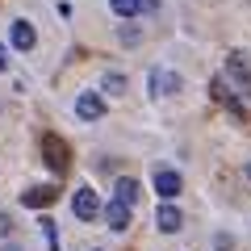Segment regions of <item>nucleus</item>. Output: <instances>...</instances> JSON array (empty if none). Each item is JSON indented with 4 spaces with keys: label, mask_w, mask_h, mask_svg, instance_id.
<instances>
[{
    "label": "nucleus",
    "mask_w": 251,
    "mask_h": 251,
    "mask_svg": "<svg viewBox=\"0 0 251 251\" xmlns=\"http://www.w3.org/2000/svg\"><path fill=\"white\" fill-rule=\"evenodd\" d=\"M109 9H113V13H117L122 21H130V17H134L138 9H143V0H109Z\"/></svg>",
    "instance_id": "obj_12"
},
{
    "label": "nucleus",
    "mask_w": 251,
    "mask_h": 251,
    "mask_svg": "<svg viewBox=\"0 0 251 251\" xmlns=\"http://www.w3.org/2000/svg\"><path fill=\"white\" fill-rule=\"evenodd\" d=\"M226 75H230L243 92H251V67H247V59H243V50L226 54Z\"/></svg>",
    "instance_id": "obj_4"
},
{
    "label": "nucleus",
    "mask_w": 251,
    "mask_h": 251,
    "mask_svg": "<svg viewBox=\"0 0 251 251\" xmlns=\"http://www.w3.org/2000/svg\"><path fill=\"white\" fill-rule=\"evenodd\" d=\"M42 230H46V239H50V251H59V239H54V222L50 218H42Z\"/></svg>",
    "instance_id": "obj_14"
},
{
    "label": "nucleus",
    "mask_w": 251,
    "mask_h": 251,
    "mask_svg": "<svg viewBox=\"0 0 251 251\" xmlns=\"http://www.w3.org/2000/svg\"><path fill=\"white\" fill-rule=\"evenodd\" d=\"M151 88H155V97H159V92H163V97H176V92L184 88V80L163 67V72H151Z\"/></svg>",
    "instance_id": "obj_6"
},
{
    "label": "nucleus",
    "mask_w": 251,
    "mask_h": 251,
    "mask_svg": "<svg viewBox=\"0 0 251 251\" xmlns=\"http://www.w3.org/2000/svg\"><path fill=\"white\" fill-rule=\"evenodd\" d=\"M138 38H143V34H138V29H134V25H122V42H130V46H134V42H138Z\"/></svg>",
    "instance_id": "obj_15"
},
{
    "label": "nucleus",
    "mask_w": 251,
    "mask_h": 251,
    "mask_svg": "<svg viewBox=\"0 0 251 251\" xmlns=\"http://www.w3.org/2000/svg\"><path fill=\"white\" fill-rule=\"evenodd\" d=\"M4 67H9V50H4V46H0V72H4Z\"/></svg>",
    "instance_id": "obj_18"
},
{
    "label": "nucleus",
    "mask_w": 251,
    "mask_h": 251,
    "mask_svg": "<svg viewBox=\"0 0 251 251\" xmlns=\"http://www.w3.org/2000/svg\"><path fill=\"white\" fill-rule=\"evenodd\" d=\"M54 197H59V188H50V184H38V188H29V193H25L21 201H25L29 209H46Z\"/></svg>",
    "instance_id": "obj_8"
},
{
    "label": "nucleus",
    "mask_w": 251,
    "mask_h": 251,
    "mask_svg": "<svg viewBox=\"0 0 251 251\" xmlns=\"http://www.w3.org/2000/svg\"><path fill=\"white\" fill-rule=\"evenodd\" d=\"M34 42H38L34 25H29V21H13V46H17V50H34Z\"/></svg>",
    "instance_id": "obj_9"
},
{
    "label": "nucleus",
    "mask_w": 251,
    "mask_h": 251,
    "mask_svg": "<svg viewBox=\"0 0 251 251\" xmlns=\"http://www.w3.org/2000/svg\"><path fill=\"white\" fill-rule=\"evenodd\" d=\"M143 9L147 13H159V0H143Z\"/></svg>",
    "instance_id": "obj_17"
},
{
    "label": "nucleus",
    "mask_w": 251,
    "mask_h": 251,
    "mask_svg": "<svg viewBox=\"0 0 251 251\" xmlns=\"http://www.w3.org/2000/svg\"><path fill=\"white\" fill-rule=\"evenodd\" d=\"M75 113H80L84 122H97V117H105V100H100L97 92H80V97H75Z\"/></svg>",
    "instance_id": "obj_5"
},
{
    "label": "nucleus",
    "mask_w": 251,
    "mask_h": 251,
    "mask_svg": "<svg viewBox=\"0 0 251 251\" xmlns=\"http://www.w3.org/2000/svg\"><path fill=\"white\" fill-rule=\"evenodd\" d=\"M180 188H184V180H180V176H176L172 168H155V193H159L163 201L180 197Z\"/></svg>",
    "instance_id": "obj_3"
},
{
    "label": "nucleus",
    "mask_w": 251,
    "mask_h": 251,
    "mask_svg": "<svg viewBox=\"0 0 251 251\" xmlns=\"http://www.w3.org/2000/svg\"><path fill=\"white\" fill-rule=\"evenodd\" d=\"M72 209H75V218H80V222H92V218L100 214V197H97V188H75Z\"/></svg>",
    "instance_id": "obj_2"
},
{
    "label": "nucleus",
    "mask_w": 251,
    "mask_h": 251,
    "mask_svg": "<svg viewBox=\"0 0 251 251\" xmlns=\"http://www.w3.org/2000/svg\"><path fill=\"white\" fill-rule=\"evenodd\" d=\"M105 222H109V230H126V226H130V205H122V201H109Z\"/></svg>",
    "instance_id": "obj_10"
},
{
    "label": "nucleus",
    "mask_w": 251,
    "mask_h": 251,
    "mask_svg": "<svg viewBox=\"0 0 251 251\" xmlns=\"http://www.w3.org/2000/svg\"><path fill=\"white\" fill-rule=\"evenodd\" d=\"M0 234H13V218L9 214H0Z\"/></svg>",
    "instance_id": "obj_16"
},
{
    "label": "nucleus",
    "mask_w": 251,
    "mask_h": 251,
    "mask_svg": "<svg viewBox=\"0 0 251 251\" xmlns=\"http://www.w3.org/2000/svg\"><path fill=\"white\" fill-rule=\"evenodd\" d=\"M0 251H17V247H0Z\"/></svg>",
    "instance_id": "obj_19"
},
{
    "label": "nucleus",
    "mask_w": 251,
    "mask_h": 251,
    "mask_svg": "<svg viewBox=\"0 0 251 251\" xmlns=\"http://www.w3.org/2000/svg\"><path fill=\"white\" fill-rule=\"evenodd\" d=\"M42 159L50 172H67V163H72V155H67V143H63L59 134H42Z\"/></svg>",
    "instance_id": "obj_1"
},
{
    "label": "nucleus",
    "mask_w": 251,
    "mask_h": 251,
    "mask_svg": "<svg viewBox=\"0 0 251 251\" xmlns=\"http://www.w3.org/2000/svg\"><path fill=\"white\" fill-rule=\"evenodd\" d=\"M155 226H159L163 234H176L180 226H184V218H180V209H176V205H168V201H163V205L155 209Z\"/></svg>",
    "instance_id": "obj_7"
},
{
    "label": "nucleus",
    "mask_w": 251,
    "mask_h": 251,
    "mask_svg": "<svg viewBox=\"0 0 251 251\" xmlns=\"http://www.w3.org/2000/svg\"><path fill=\"white\" fill-rule=\"evenodd\" d=\"M100 88H105V92H113V97H117V92H126V75H117V72H109L105 80H100Z\"/></svg>",
    "instance_id": "obj_13"
},
{
    "label": "nucleus",
    "mask_w": 251,
    "mask_h": 251,
    "mask_svg": "<svg viewBox=\"0 0 251 251\" xmlns=\"http://www.w3.org/2000/svg\"><path fill=\"white\" fill-rule=\"evenodd\" d=\"M117 193H113V201H122V205H130V209H134V201H138V184H134V180H130V176H126V180H117Z\"/></svg>",
    "instance_id": "obj_11"
},
{
    "label": "nucleus",
    "mask_w": 251,
    "mask_h": 251,
    "mask_svg": "<svg viewBox=\"0 0 251 251\" xmlns=\"http://www.w3.org/2000/svg\"><path fill=\"white\" fill-rule=\"evenodd\" d=\"M247 176H251V163H247Z\"/></svg>",
    "instance_id": "obj_20"
}]
</instances>
